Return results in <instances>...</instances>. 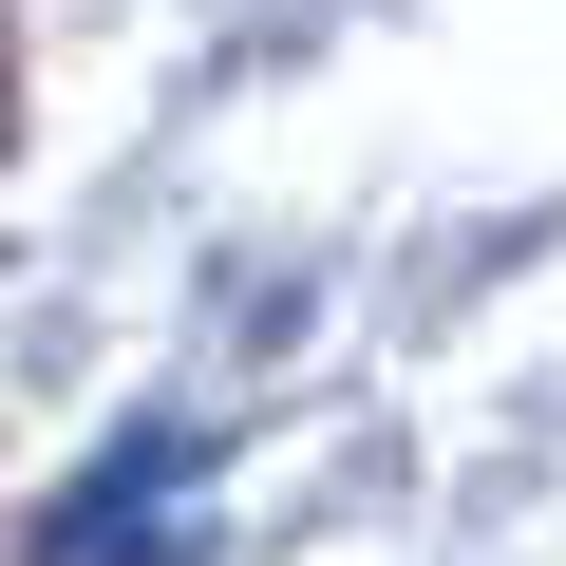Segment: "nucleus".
Listing matches in <instances>:
<instances>
[{
  "mask_svg": "<svg viewBox=\"0 0 566 566\" xmlns=\"http://www.w3.org/2000/svg\"><path fill=\"white\" fill-rule=\"evenodd\" d=\"M0 95H20V76H0ZM0 151H20V133H0Z\"/></svg>",
  "mask_w": 566,
  "mask_h": 566,
  "instance_id": "obj_1",
  "label": "nucleus"
}]
</instances>
